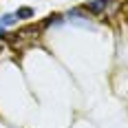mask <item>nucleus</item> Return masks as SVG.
Instances as JSON below:
<instances>
[{
	"label": "nucleus",
	"mask_w": 128,
	"mask_h": 128,
	"mask_svg": "<svg viewBox=\"0 0 128 128\" xmlns=\"http://www.w3.org/2000/svg\"><path fill=\"white\" fill-rule=\"evenodd\" d=\"M110 2H113V0H93V2H88V4H86V9H88L90 13H100L102 9H106V7H108Z\"/></svg>",
	"instance_id": "nucleus-1"
},
{
	"label": "nucleus",
	"mask_w": 128,
	"mask_h": 128,
	"mask_svg": "<svg viewBox=\"0 0 128 128\" xmlns=\"http://www.w3.org/2000/svg\"><path fill=\"white\" fill-rule=\"evenodd\" d=\"M60 22H62V16H60V13H53V16H49V18H46V20H42V29H46V26H51V24H60Z\"/></svg>",
	"instance_id": "nucleus-2"
},
{
	"label": "nucleus",
	"mask_w": 128,
	"mask_h": 128,
	"mask_svg": "<svg viewBox=\"0 0 128 128\" xmlns=\"http://www.w3.org/2000/svg\"><path fill=\"white\" fill-rule=\"evenodd\" d=\"M33 16V9L31 7H20L18 11H16V18H20V20H26V18H31Z\"/></svg>",
	"instance_id": "nucleus-3"
},
{
	"label": "nucleus",
	"mask_w": 128,
	"mask_h": 128,
	"mask_svg": "<svg viewBox=\"0 0 128 128\" xmlns=\"http://www.w3.org/2000/svg\"><path fill=\"white\" fill-rule=\"evenodd\" d=\"M16 22V13H2L0 16V26H9Z\"/></svg>",
	"instance_id": "nucleus-4"
},
{
	"label": "nucleus",
	"mask_w": 128,
	"mask_h": 128,
	"mask_svg": "<svg viewBox=\"0 0 128 128\" xmlns=\"http://www.w3.org/2000/svg\"><path fill=\"white\" fill-rule=\"evenodd\" d=\"M7 38V31H4V26H0V40Z\"/></svg>",
	"instance_id": "nucleus-5"
},
{
	"label": "nucleus",
	"mask_w": 128,
	"mask_h": 128,
	"mask_svg": "<svg viewBox=\"0 0 128 128\" xmlns=\"http://www.w3.org/2000/svg\"><path fill=\"white\" fill-rule=\"evenodd\" d=\"M0 51H2V44H0Z\"/></svg>",
	"instance_id": "nucleus-6"
}]
</instances>
